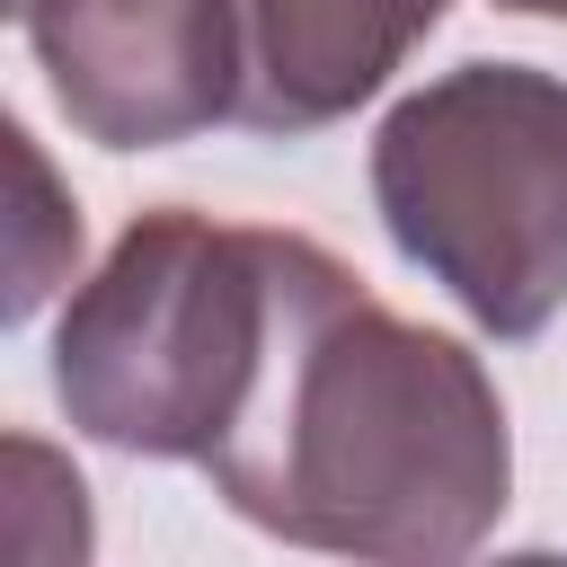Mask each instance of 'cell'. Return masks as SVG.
<instances>
[{
  "instance_id": "1",
  "label": "cell",
  "mask_w": 567,
  "mask_h": 567,
  "mask_svg": "<svg viewBox=\"0 0 567 567\" xmlns=\"http://www.w3.org/2000/svg\"><path fill=\"white\" fill-rule=\"evenodd\" d=\"M213 487L275 540L443 567L514 505V434L487 363L381 310L346 257L284 230L275 337L213 443Z\"/></svg>"
},
{
  "instance_id": "2",
  "label": "cell",
  "mask_w": 567,
  "mask_h": 567,
  "mask_svg": "<svg viewBox=\"0 0 567 567\" xmlns=\"http://www.w3.org/2000/svg\"><path fill=\"white\" fill-rule=\"evenodd\" d=\"M284 230L195 204L142 213L53 328V399L89 443L213 461L275 337Z\"/></svg>"
},
{
  "instance_id": "3",
  "label": "cell",
  "mask_w": 567,
  "mask_h": 567,
  "mask_svg": "<svg viewBox=\"0 0 567 567\" xmlns=\"http://www.w3.org/2000/svg\"><path fill=\"white\" fill-rule=\"evenodd\" d=\"M372 204L487 337H540L567 310V80L461 62L372 133Z\"/></svg>"
},
{
  "instance_id": "4",
  "label": "cell",
  "mask_w": 567,
  "mask_h": 567,
  "mask_svg": "<svg viewBox=\"0 0 567 567\" xmlns=\"http://www.w3.org/2000/svg\"><path fill=\"white\" fill-rule=\"evenodd\" d=\"M27 53L97 151H168L239 115V0H9Z\"/></svg>"
},
{
  "instance_id": "5",
  "label": "cell",
  "mask_w": 567,
  "mask_h": 567,
  "mask_svg": "<svg viewBox=\"0 0 567 567\" xmlns=\"http://www.w3.org/2000/svg\"><path fill=\"white\" fill-rule=\"evenodd\" d=\"M443 0H239V124L319 133L390 89Z\"/></svg>"
},
{
  "instance_id": "6",
  "label": "cell",
  "mask_w": 567,
  "mask_h": 567,
  "mask_svg": "<svg viewBox=\"0 0 567 567\" xmlns=\"http://www.w3.org/2000/svg\"><path fill=\"white\" fill-rule=\"evenodd\" d=\"M9 168H18V248H9V319H27L44 292H53V275L80 257V213H71V195H53V168H44V151L27 142V124H9Z\"/></svg>"
},
{
  "instance_id": "7",
  "label": "cell",
  "mask_w": 567,
  "mask_h": 567,
  "mask_svg": "<svg viewBox=\"0 0 567 567\" xmlns=\"http://www.w3.org/2000/svg\"><path fill=\"white\" fill-rule=\"evenodd\" d=\"M496 9H514V18H567V0H496Z\"/></svg>"
}]
</instances>
